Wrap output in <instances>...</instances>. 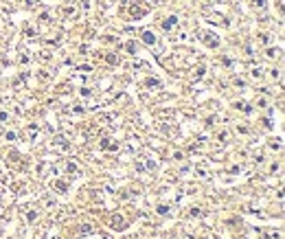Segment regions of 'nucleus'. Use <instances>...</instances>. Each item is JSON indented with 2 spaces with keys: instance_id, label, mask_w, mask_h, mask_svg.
Masks as SVG:
<instances>
[{
  "instance_id": "obj_1",
  "label": "nucleus",
  "mask_w": 285,
  "mask_h": 239,
  "mask_svg": "<svg viewBox=\"0 0 285 239\" xmlns=\"http://www.w3.org/2000/svg\"><path fill=\"white\" fill-rule=\"evenodd\" d=\"M200 40H202V44H206V46H208V49H217V46L222 44V40H219L215 33H211V31H202Z\"/></svg>"
},
{
  "instance_id": "obj_2",
  "label": "nucleus",
  "mask_w": 285,
  "mask_h": 239,
  "mask_svg": "<svg viewBox=\"0 0 285 239\" xmlns=\"http://www.w3.org/2000/svg\"><path fill=\"white\" fill-rule=\"evenodd\" d=\"M99 147H101L103 152H118V143L112 140V138H108V136H103V138L99 140Z\"/></svg>"
},
{
  "instance_id": "obj_3",
  "label": "nucleus",
  "mask_w": 285,
  "mask_h": 239,
  "mask_svg": "<svg viewBox=\"0 0 285 239\" xmlns=\"http://www.w3.org/2000/svg\"><path fill=\"white\" fill-rule=\"evenodd\" d=\"M110 226H112L114 230H123V228L127 226V222L123 220V215H121V213H114V215H112V220H110Z\"/></svg>"
},
{
  "instance_id": "obj_4",
  "label": "nucleus",
  "mask_w": 285,
  "mask_h": 239,
  "mask_svg": "<svg viewBox=\"0 0 285 239\" xmlns=\"http://www.w3.org/2000/svg\"><path fill=\"white\" fill-rule=\"evenodd\" d=\"M53 147L59 149V152H68V149H70V143H68L66 136H55V138H53Z\"/></svg>"
},
{
  "instance_id": "obj_5",
  "label": "nucleus",
  "mask_w": 285,
  "mask_h": 239,
  "mask_svg": "<svg viewBox=\"0 0 285 239\" xmlns=\"http://www.w3.org/2000/svg\"><path fill=\"white\" fill-rule=\"evenodd\" d=\"M140 40H142V44H147V46H156V33L154 31H149V29H145V31H142L140 33Z\"/></svg>"
},
{
  "instance_id": "obj_6",
  "label": "nucleus",
  "mask_w": 285,
  "mask_h": 239,
  "mask_svg": "<svg viewBox=\"0 0 285 239\" xmlns=\"http://www.w3.org/2000/svg\"><path fill=\"white\" fill-rule=\"evenodd\" d=\"M160 27H162L164 31H173V29L178 27V15H169V18H164V20L160 22Z\"/></svg>"
},
{
  "instance_id": "obj_7",
  "label": "nucleus",
  "mask_w": 285,
  "mask_h": 239,
  "mask_svg": "<svg viewBox=\"0 0 285 239\" xmlns=\"http://www.w3.org/2000/svg\"><path fill=\"white\" fill-rule=\"evenodd\" d=\"M64 173H68V176L79 173V164H77L75 160H66V162H64Z\"/></svg>"
},
{
  "instance_id": "obj_8",
  "label": "nucleus",
  "mask_w": 285,
  "mask_h": 239,
  "mask_svg": "<svg viewBox=\"0 0 285 239\" xmlns=\"http://www.w3.org/2000/svg\"><path fill=\"white\" fill-rule=\"evenodd\" d=\"M263 66H252L250 68V79H254V81H263Z\"/></svg>"
},
{
  "instance_id": "obj_9",
  "label": "nucleus",
  "mask_w": 285,
  "mask_h": 239,
  "mask_svg": "<svg viewBox=\"0 0 285 239\" xmlns=\"http://www.w3.org/2000/svg\"><path fill=\"white\" fill-rule=\"evenodd\" d=\"M145 13H147V9H142V7H138V5H132V7H130V15H132L134 20H140Z\"/></svg>"
},
{
  "instance_id": "obj_10",
  "label": "nucleus",
  "mask_w": 285,
  "mask_h": 239,
  "mask_svg": "<svg viewBox=\"0 0 285 239\" xmlns=\"http://www.w3.org/2000/svg\"><path fill=\"white\" fill-rule=\"evenodd\" d=\"M37 134H40V125H37V123H31V125H29V130H27L29 140H35V138H37Z\"/></svg>"
},
{
  "instance_id": "obj_11",
  "label": "nucleus",
  "mask_w": 285,
  "mask_h": 239,
  "mask_svg": "<svg viewBox=\"0 0 285 239\" xmlns=\"http://www.w3.org/2000/svg\"><path fill=\"white\" fill-rule=\"evenodd\" d=\"M140 160H142V164H145V171H154L156 169V160H151L149 156H142Z\"/></svg>"
},
{
  "instance_id": "obj_12",
  "label": "nucleus",
  "mask_w": 285,
  "mask_h": 239,
  "mask_svg": "<svg viewBox=\"0 0 285 239\" xmlns=\"http://www.w3.org/2000/svg\"><path fill=\"white\" fill-rule=\"evenodd\" d=\"M235 108H237V110H241L244 114H250V112H252V105H250V103H246V101H237V103H235Z\"/></svg>"
},
{
  "instance_id": "obj_13",
  "label": "nucleus",
  "mask_w": 285,
  "mask_h": 239,
  "mask_svg": "<svg viewBox=\"0 0 285 239\" xmlns=\"http://www.w3.org/2000/svg\"><path fill=\"white\" fill-rule=\"evenodd\" d=\"M53 186H55V191H59V193H66V191H68V182L66 180H55Z\"/></svg>"
},
{
  "instance_id": "obj_14",
  "label": "nucleus",
  "mask_w": 285,
  "mask_h": 239,
  "mask_svg": "<svg viewBox=\"0 0 285 239\" xmlns=\"http://www.w3.org/2000/svg\"><path fill=\"white\" fill-rule=\"evenodd\" d=\"M266 57H270V59H279V57H281V49H272V46H270V49L266 51Z\"/></svg>"
},
{
  "instance_id": "obj_15",
  "label": "nucleus",
  "mask_w": 285,
  "mask_h": 239,
  "mask_svg": "<svg viewBox=\"0 0 285 239\" xmlns=\"http://www.w3.org/2000/svg\"><path fill=\"white\" fill-rule=\"evenodd\" d=\"M24 217H27V222H29V224H33V222H35V220L40 217V213L31 208V211H27V213H24Z\"/></svg>"
},
{
  "instance_id": "obj_16",
  "label": "nucleus",
  "mask_w": 285,
  "mask_h": 239,
  "mask_svg": "<svg viewBox=\"0 0 285 239\" xmlns=\"http://www.w3.org/2000/svg\"><path fill=\"white\" fill-rule=\"evenodd\" d=\"M7 162H9V164H13V167H20V156H18L15 152H11V154L7 156Z\"/></svg>"
},
{
  "instance_id": "obj_17",
  "label": "nucleus",
  "mask_w": 285,
  "mask_h": 239,
  "mask_svg": "<svg viewBox=\"0 0 285 239\" xmlns=\"http://www.w3.org/2000/svg\"><path fill=\"white\" fill-rule=\"evenodd\" d=\"M75 11H77V9H75L73 5H66V7L62 9V15H64V18H70V15H75Z\"/></svg>"
},
{
  "instance_id": "obj_18",
  "label": "nucleus",
  "mask_w": 285,
  "mask_h": 239,
  "mask_svg": "<svg viewBox=\"0 0 285 239\" xmlns=\"http://www.w3.org/2000/svg\"><path fill=\"white\" fill-rule=\"evenodd\" d=\"M195 176H198V178H202V180H206V178H208V171L204 169L202 164H198V167H195Z\"/></svg>"
},
{
  "instance_id": "obj_19",
  "label": "nucleus",
  "mask_w": 285,
  "mask_h": 239,
  "mask_svg": "<svg viewBox=\"0 0 285 239\" xmlns=\"http://www.w3.org/2000/svg\"><path fill=\"white\" fill-rule=\"evenodd\" d=\"M261 235H263V239H279L281 237V233H276V230H263Z\"/></svg>"
},
{
  "instance_id": "obj_20",
  "label": "nucleus",
  "mask_w": 285,
  "mask_h": 239,
  "mask_svg": "<svg viewBox=\"0 0 285 239\" xmlns=\"http://www.w3.org/2000/svg\"><path fill=\"white\" fill-rule=\"evenodd\" d=\"M92 230H94L92 224H81L79 226V235H92Z\"/></svg>"
},
{
  "instance_id": "obj_21",
  "label": "nucleus",
  "mask_w": 285,
  "mask_h": 239,
  "mask_svg": "<svg viewBox=\"0 0 285 239\" xmlns=\"http://www.w3.org/2000/svg\"><path fill=\"white\" fill-rule=\"evenodd\" d=\"M268 147H270L272 152H279V149H281V138H272V140L268 143Z\"/></svg>"
},
{
  "instance_id": "obj_22",
  "label": "nucleus",
  "mask_w": 285,
  "mask_h": 239,
  "mask_svg": "<svg viewBox=\"0 0 285 239\" xmlns=\"http://www.w3.org/2000/svg\"><path fill=\"white\" fill-rule=\"evenodd\" d=\"M156 213H158V215H169L171 208H169L167 204H158V206H156Z\"/></svg>"
},
{
  "instance_id": "obj_23",
  "label": "nucleus",
  "mask_w": 285,
  "mask_h": 239,
  "mask_svg": "<svg viewBox=\"0 0 285 239\" xmlns=\"http://www.w3.org/2000/svg\"><path fill=\"white\" fill-rule=\"evenodd\" d=\"M204 73H206V68H204V66H200V68H195V73H193V77H191V79H193V81H198V79H202V75H204Z\"/></svg>"
},
{
  "instance_id": "obj_24",
  "label": "nucleus",
  "mask_w": 285,
  "mask_h": 239,
  "mask_svg": "<svg viewBox=\"0 0 285 239\" xmlns=\"http://www.w3.org/2000/svg\"><path fill=\"white\" fill-rule=\"evenodd\" d=\"M134 169H136V173H145V164H142V160L138 158V160H134Z\"/></svg>"
},
{
  "instance_id": "obj_25",
  "label": "nucleus",
  "mask_w": 285,
  "mask_h": 239,
  "mask_svg": "<svg viewBox=\"0 0 285 239\" xmlns=\"http://www.w3.org/2000/svg\"><path fill=\"white\" fill-rule=\"evenodd\" d=\"M145 86H147V88H160V81L154 79V77H149V79L145 81Z\"/></svg>"
},
{
  "instance_id": "obj_26",
  "label": "nucleus",
  "mask_w": 285,
  "mask_h": 239,
  "mask_svg": "<svg viewBox=\"0 0 285 239\" xmlns=\"http://www.w3.org/2000/svg\"><path fill=\"white\" fill-rule=\"evenodd\" d=\"M125 51H127V53H132V55H136V51H138V46H136L134 42H127V44H125Z\"/></svg>"
},
{
  "instance_id": "obj_27",
  "label": "nucleus",
  "mask_w": 285,
  "mask_h": 239,
  "mask_svg": "<svg viewBox=\"0 0 285 239\" xmlns=\"http://www.w3.org/2000/svg\"><path fill=\"white\" fill-rule=\"evenodd\" d=\"M70 112H73V114H83V105H81V103L70 105Z\"/></svg>"
},
{
  "instance_id": "obj_28",
  "label": "nucleus",
  "mask_w": 285,
  "mask_h": 239,
  "mask_svg": "<svg viewBox=\"0 0 285 239\" xmlns=\"http://www.w3.org/2000/svg\"><path fill=\"white\" fill-rule=\"evenodd\" d=\"M105 62H108V64H112V66H114V64H118V57H116V55H114V53H108V55H105Z\"/></svg>"
},
{
  "instance_id": "obj_29",
  "label": "nucleus",
  "mask_w": 285,
  "mask_h": 239,
  "mask_svg": "<svg viewBox=\"0 0 285 239\" xmlns=\"http://www.w3.org/2000/svg\"><path fill=\"white\" fill-rule=\"evenodd\" d=\"M5 138H7L9 143H13V140H18V132H13V130H9V132L5 134Z\"/></svg>"
},
{
  "instance_id": "obj_30",
  "label": "nucleus",
  "mask_w": 285,
  "mask_h": 239,
  "mask_svg": "<svg viewBox=\"0 0 285 239\" xmlns=\"http://www.w3.org/2000/svg\"><path fill=\"white\" fill-rule=\"evenodd\" d=\"M232 86H235V88H246V81H244L241 77H235V79H232Z\"/></svg>"
},
{
  "instance_id": "obj_31",
  "label": "nucleus",
  "mask_w": 285,
  "mask_h": 239,
  "mask_svg": "<svg viewBox=\"0 0 285 239\" xmlns=\"http://www.w3.org/2000/svg\"><path fill=\"white\" fill-rule=\"evenodd\" d=\"M171 158H173L176 162H182V160H184V152H173V154H171Z\"/></svg>"
},
{
  "instance_id": "obj_32",
  "label": "nucleus",
  "mask_w": 285,
  "mask_h": 239,
  "mask_svg": "<svg viewBox=\"0 0 285 239\" xmlns=\"http://www.w3.org/2000/svg\"><path fill=\"white\" fill-rule=\"evenodd\" d=\"M268 73H270V79H281V70H276V68H270Z\"/></svg>"
},
{
  "instance_id": "obj_33",
  "label": "nucleus",
  "mask_w": 285,
  "mask_h": 239,
  "mask_svg": "<svg viewBox=\"0 0 285 239\" xmlns=\"http://www.w3.org/2000/svg\"><path fill=\"white\" fill-rule=\"evenodd\" d=\"M189 215H191V217H202V208H200V206H193Z\"/></svg>"
},
{
  "instance_id": "obj_34",
  "label": "nucleus",
  "mask_w": 285,
  "mask_h": 239,
  "mask_svg": "<svg viewBox=\"0 0 285 239\" xmlns=\"http://www.w3.org/2000/svg\"><path fill=\"white\" fill-rule=\"evenodd\" d=\"M92 2H94V0H83V5H81V9H83V11L88 13V11L92 9Z\"/></svg>"
},
{
  "instance_id": "obj_35",
  "label": "nucleus",
  "mask_w": 285,
  "mask_h": 239,
  "mask_svg": "<svg viewBox=\"0 0 285 239\" xmlns=\"http://www.w3.org/2000/svg\"><path fill=\"white\" fill-rule=\"evenodd\" d=\"M24 35H27V37H35V29H33V27H27V29H24Z\"/></svg>"
},
{
  "instance_id": "obj_36",
  "label": "nucleus",
  "mask_w": 285,
  "mask_h": 239,
  "mask_svg": "<svg viewBox=\"0 0 285 239\" xmlns=\"http://www.w3.org/2000/svg\"><path fill=\"white\" fill-rule=\"evenodd\" d=\"M259 42H261V44H268V42H270V35H268V33H261V35H259Z\"/></svg>"
},
{
  "instance_id": "obj_37",
  "label": "nucleus",
  "mask_w": 285,
  "mask_h": 239,
  "mask_svg": "<svg viewBox=\"0 0 285 239\" xmlns=\"http://www.w3.org/2000/svg\"><path fill=\"white\" fill-rule=\"evenodd\" d=\"M40 59H42V62H49V59H51V53H49V51H42V53H40Z\"/></svg>"
},
{
  "instance_id": "obj_38",
  "label": "nucleus",
  "mask_w": 285,
  "mask_h": 239,
  "mask_svg": "<svg viewBox=\"0 0 285 239\" xmlns=\"http://www.w3.org/2000/svg\"><path fill=\"white\" fill-rule=\"evenodd\" d=\"M257 105H259V108H266V105H268V99H266V97H259V99H257Z\"/></svg>"
},
{
  "instance_id": "obj_39",
  "label": "nucleus",
  "mask_w": 285,
  "mask_h": 239,
  "mask_svg": "<svg viewBox=\"0 0 285 239\" xmlns=\"http://www.w3.org/2000/svg\"><path fill=\"white\" fill-rule=\"evenodd\" d=\"M79 94H81V97H90L92 90H90V88H79Z\"/></svg>"
},
{
  "instance_id": "obj_40",
  "label": "nucleus",
  "mask_w": 285,
  "mask_h": 239,
  "mask_svg": "<svg viewBox=\"0 0 285 239\" xmlns=\"http://www.w3.org/2000/svg\"><path fill=\"white\" fill-rule=\"evenodd\" d=\"M237 134H250V130L246 125H237Z\"/></svg>"
},
{
  "instance_id": "obj_41",
  "label": "nucleus",
  "mask_w": 285,
  "mask_h": 239,
  "mask_svg": "<svg viewBox=\"0 0 285 239\" xmlns=\"http://www.w3.org/2000/svg\"><path fill=\"white\" fill-rule=\"evenodd\" d=\"M217 140H219V143L228 140V132H219V134H217Z\"/></svg>"
},
{
  "instance_id": "obj_42",
  "label": "nucleus",
  "mask_w": 285,
  "mask_h": 239,
  "mask_svg": "<svg viewBox=\"0 0 285 239\" xmlns=\"http://www.w3.org/2000/svg\"><path fill=\"white\" fill-rule=\"evenodd\" d=\"M81 70H83V73H90L92 66H90V64H81V66H79V73H81Z\"/></svg>"
},
{
  "instance_id": "obj_43",
  "label": "nucleus",
  "mask_w": 285,
  "mask_h": 239,
  "mask_svg": "<svg viewBox=\"0 0 285 239\" xmlns=\"http://www.w3.org/2000/svg\"><path fill=\"white\" fill-rule=\"evenodd\" d=\"M40 20H42V22H46V24H49V22H51V15H49V13H40Z\"/></svg>"
},
{
  "instance_id": "obj_44",
  "label": "nucleus",
  "mask_w": 285,
  "mask_h": 239,
  "mask_svg": "<svg viewBox=\"0 0 285 239\" xmlns=\"http://www.w3.org/2000/svg\"><path fill=\"white\" fill-rule=\"evenodd\" d=\"M254 162L259 164V162H263V152H259V154H254Z\"/></svg>"
},
{
  "instance_id": "obj_45",
  "label": "nucleus",
  "mask_w": 285,
  "mask_h": 239,
  "mask_svg": "<svg viewBox=\"0 0 285 239\" xmlns=\"http://www.w3.org/2000/svg\"><path fill=\"white\" fill-rule=\"evenodd\" d=\"M9 121V114L7 112H0V123H7Z\"/></svg>"
},
{
  "instance_id": "obj_46",
  "label": "nucleus",
  "mask_w": 285,
  "mask_h": 239,
  "mask_svg": "<svg viewBox=\"0 0 285 239\" xmlns=\"http://www.w3.org/2000/svg\"><path fill=\"white\" fill-rule=\"evenodd\" d=\"M239 171H241L239 164H232V167H230V173H239Z\"/></svg>"
},
{
  "instance_id": "obj_47",
  "label": "nucleus",
  "mask_w": 285,
  "mask_h": 239,
  "mask_svg": "<svg viewBox=\"0 0 285 239\" xmlns=\"http://www.w3.org/2000/svg\"><path fill=\"white\" fill-rule=\"evenodd\" d=\"M263 127H268V130L272 127V121H270V118H263Z\"/></svg>"
},
{
  "instance_id": "obj_48",
  "label": "nucleus",
  "mask_w": 285,
  "mask_h": 239,
  "mask_svg": "<svg viewBox=\"0 0 285 239\" xmlns=\"http://www.w3.org/2000/svg\"><path fill=\"white\" fill-rule=\"evenodd\" d=\"M252 2H254L257 7H261V9H263V7H266V2H263V0H252Z\"/></svg>"
},
{
  "instance_id": "obj_49",
  "label": "nucleus",
  "mask_w": 285,
  "mask_h": 239,
  "mask_svg": "<svg viewBox=\"0 0 285 239\" xmlns=\"http://www.w3.org/2000/svg\"><path fill=\"white\" fill-rule=\"evenodd\" d=\"M29 59H31V57H27V55H24V53H22V57H20V64H27V62H29Z\"/></svg>"
},
{
  "instance_id": "obj_50",
  "label": "nucleus",
  "mask_w": 285,
  "mask_h": 239,
  "mask_svg": "<svg viewBox=\"0 0 285 239\" xmlns=\"http://www.w3.org/2000/svg\"><path fill=\"white\" fill-rule=\"evenodd\" d=\"M24 5H27V7H33V5H35V0H24Z\"/></svg>"
},
{
  "instance_id": "obj_51",
  "label": "nucleus",
  "mask_w": 285,
  "mask_h": 239,
  "mask_svg": "<svg viewBox=\"0 0 285 239\" xmlns=\"http://www.w3.org/2000/svg\"><path fill=\"white\" fill-rule=\"evenodd\" d=\"M206 239H217V237L213 235V233H208V235H206Z\"/></svg>"
}]
</instances>
